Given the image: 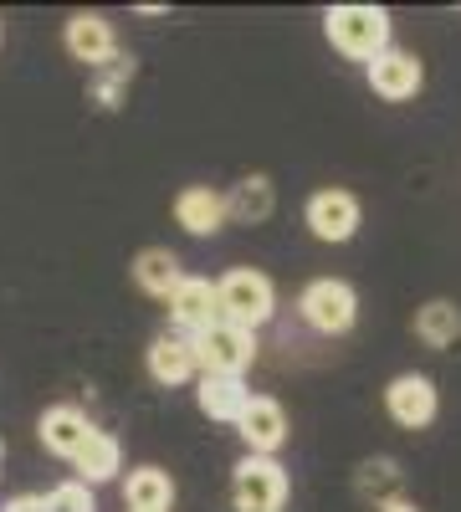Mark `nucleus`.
Here are the masks:
<instances>
[{
	"label": "nucleus",
	"mask_w": 461,
	"mask_h": 512,
	"mask_svg": "<svg viewBox=\"0 0 461 512\" xmlns=\"http://www.w3.org/2000/svg\"><path fill=\"white\" fill-rule=\"evenodd\" d=\"M67 52L77 57V62H88V67H108L113 57H118V36H113V26L103 21V16H72L67 21Z\"/></svg>",
	"instance_id": "9b49d317"
},
{
	"label": "nucleus",
	"mask_w": 461,
	"mask_h": 512,
	"mask_svg": "<svg viewBox=\"0 0 461 512\" xmlns=\"http://www.w3.org/2000/svg\"><path fill=\"white\" fill-rule=\"evenodd\" d=\"M385 410L405 425V431H426V425L436 420V384H431L426 374H400V379H390Z\"/></svg>",
	"instance_id": "6e6552de"
},
{
	"label": "nucleus",
	"mask_w": 461,
	"mask_h": 512,
	"mask_svg": "<svg viewBox=\"0 0 461 512\" xmlns=\"http://www.w3.org/2000/svg\"><path fill=\"white\" fill-rule=\"evenodd\" d=\"M129 82H134V62H129V57H113L108 72L98 77V103H103V108H118V93L129 88Z\"/></svg>",
	"instance_id": "412c9836"
},
{
	"label": "nucleus",
	"mask_w": 461,
	"mask_h": 512,
	"mask_svg": "<svg viewBox=\"0 0 461 512\" xmlns=\"http://www.w3.org/2000/svg\"><path fill=\"white\" fill-rule=\"evenodd\" d=\"M380 512H421V507L405 502V497H390V502H380Z\"/></svg>",
	"instance_id": "393cba45"
},
{
	"label": "nucleus",
	"mask_w": 461,
	"mask_h": 512,
	"mask_svg": "<svg viewBox=\"0 0 461 512\" xmlns=\"http://www.w3.org/2000/svg\"><path fill=\"white\" fill-rule=\"evenodd\" d=\"M180 256L170 251V246H144L139 256H134V282L149 292V297H170L175 287H180Z\"/></svg>",
	"instance_id": "dca6fc26"
},
{
	"label": "nucleus",
	"mask_w": 461,
	"mask_h": 512,
	"mask_svg": "<svg viewBox=\"0 0 461 512\" xmlns=\"http://www.w3.org/2000/svg\"><path fill=\"white\" fill-rule=\"evenodd\" d=\"M123 502H129V512H170V502H175L170 472H159V466H139V472H129V482H123Z\"/></svg>",
	"instance_id": "f3484780"
},
{
	"label": "nucleus",
	"mask_w": 461,
	"mask_h": 512,
	"mask_svg": "<svg viewBox=\"0 0 461 512\" xmlns=\"http://www.w3.org/2000/svg\"><path fill=\"white\" fill-rule=\"evenodd\" d=\"M236 512H282L287 507V472L272 456H246L231 477Z\"/></svg>",
	"instance_id": "7ed1b4c3"
},
{
	"label": "nucleus",
	"mask_w": 461,
	"mask_h": 512,
	"mask_svg": "<svg viewBox=\"0 0 461 512\" xmlns=\"http://www.w3.org/2000/svg\"><path fill=\"white\" fill-rule=\"evenodd\" d=\"M359 487L374 492L380 502H390V497H395V466H390V461H369L364 472H359Z\"/></svg>",
	"instance_id": "5701e85b"
},
{
	"label": "nucleus",
	"mask_w": 461,
	"mask_h": 512,
	"mask_svg": "<svg viewBox=\"0 0 461 512\" xmlns=\"http://www.w3.org/2000/svg\"><path fill=\"white\" fill-rule=\"evenodd\" d=\"M308 231L318 241H333V246L349 241L359 231V200L349 190H318L308 200Z\"/></svg>",
	"instance_id": "1a4fd4ad"
},
{
	"label": "nucleus",
	"mask_w": 461,
	"mask_h": 512,
	"mask_svg": "<svg viewBox=\"0 0 461 512\" xmlns=\"http://www.w3.org/2000/svg\"><path fill=\"white\" fill-rule=\"evenodd\" d=\"M216 308H221V323L257 333V328L272 318V308H277L272 277H267V272H251V267L226 272V277L216 282Z\"/></svg>",
	"instance_id": "f03ea898"
},
{
	"label": "nucleus",
	"mask_w": 461,
	"mask_h": 512,
	"mask_svg": "<svg viewBox=\"0 0 461 512\" xmlns=\"http://www.w3.org/2000/svg\"><path fill=\"white\" fill-rule=\"evenodd\" d=\"M149 374H154V384H185V379H195V349H190V338H180V333H159L154 344H149Z\"/></svg>",
	"instance_id": "4468645a"
},
{
	"label": "nucleus",
	"mask_w": 461,
	"mask_h": 512,
	"mask_svg": "<svg viewBox=\"0 0 461 512\" xmlns=\"http://www.w3.org/2000/svg\"><path fill=\"white\" fill-rule=\"evenodd\" d=\"M72 466H77L82 487H88V482H108V477H118V466H123V446L108 431H88V441H82V451L72 456Z\"/></svg>",
	"instance_id": "a211bd4d"
},
{
	"label": "nucleus",
	"mask_w": 461,
	"mask_h": 512,
	"mask_svg": "<svg viewBox=\"0 0 461 512\" xmlns=\"http://www.w3.org/2000/svg\"><path fill=\"white\" fill-rule=\"evenodd\" d=\"M236 431L246 441V456H272L287 441V410L272 395H251L236 415Z\"/></svg>",
	"instance_id": "0eeeda50"
},
{
	"label": "nucleus",
	"mask_w": 461,
	"mask_h": 512,
	"mask_svg": "<svg viewBox=\"0 0 461 512\" xmlns=\"http://www.w3.org/2000/svg\"><path fill=\"white\" fill-rule=\"evenodd\" d=\"M175 221L190 236H216L226 226V195H216L211 185H190L175 195Z\"/></svg>",
	"instance_id": "f8f14e48"
},
{
	"label": "nucleus",
	"mask_w": 461,
	"mask_h": 512,
	"mask_svg": "<svg viewBox=\"0 0 461 512\" xmlns=\"http://www.w3.org/2000/svg\"><path fill=\"white\" fill-rule=\"evenodd\" d=\"M6 512H47V497H16L6 502Z\"/></svg>",
	"instance_id": "b1692460"
},
{
	"label": "nucleus",
	"mask_w": 461,
	"mask_h": 512,
	"mask_svg": "<svg viewBox=\"0 0 461 512\" xmlns=\"http://www.w3.org/2000/svg\"><path fill=\"white\" fill-rule=\"evenodd\" d=\"M272 205H277L272 180H267V175H246V180L226 195V221L257 226V221H267V216H272Z\"/></svg>",
	"instance_id": "6ab92c4d"
},
{
	"label": "nucleus",
	"mask_w": 461,
	"mask_h": 512,
	"mask_svg": "<svg viewBox=\"0 0 461 512\" xmlns=\"http://www.w3.org/2000/svg\"><path fill=\"white\" fill-rule=\"evenodd\" d=\"M298 308H303V318H308L318 333H349L354 318H359V297H354V287L339 282V277H318V282L303 287Z\"/></svg>",
	"instance_id": "39448f33"
},
{
	"label": "nucleus",
	"mask_w": 461,
	"mask_h": 512,
	"mask_svg": "<svg viewBox=\"0 0 461 512\" xmlns=\"http://www.w3.org/2000/svg\"><path fill=\"white\" fill-rule=\"evenodd\" d=\"M323 31L354 62H374L380 52H390V16L380 6H333L323 16Z\"/></svg>",
	"instance_id": "f257e3e1"
},
{
	"label": "nucleus",
	"mask_w": 461,
	"mask_h": 512,
	"mask_svg": "<svg viewBox=\"0 0 461 512\" xmlns=\"http://www.w3.org/2000/svg\"><path fill=\"white\" fill-rule=\"evenodd\" d=\"M246 400L251 395H246V384L236 374H200V384H195V405L211 415V420H231L236 425V415H241Z\"/></svg>",
	"instance_id": "2eb2a0df"
},
{
	"label": "nucleus",
	"mask_w": 461,
	"mask_h": 512,
	"mask_svg": "<svg viewBox=\"0 0 461 512\" xmlns=\"http://www.w3.org/2000/svg\"><path fill=\"white\" fill-rule=\"evenodd\" d=\"M170 303V323L180 338H200L205 328L221 323V308H216V282L205 277H180V287L164 297Z\"/></svg>",
	"instance_id": "423d86ee"
},
{
	"label": "nucleus",
	"mask_w": 461,
	"mask_h": 512,
	"mask_svg": "<svg viewBox=\"0 0 461 512\" xmlns=\"http://www.w3.org/2000/svg\"><path fill=\"white\" fill-rule=\"evenodd\" d=\"M190 349H195V369L200 374H236L251 369V359H257V338H251L246 328H231V323H216V328H205L200 338H190Z\"/></svg>",
	"instance_id": "20e7f679"
},
{
	"label": "nucleus",
	"mask_w": 461,
	"mask_h": 512,
	"mask_svg": "<svg viewBox=\"0 0 461 512\" xmlns=\"http://www.w3.org/2000/svg\"><path fill=\"white\" fill-rule=\"evenodd\" d=\"M47 512H98V507H93V492L82 482H67L47 497Z\"/></svg>",
	"instance_id": "4be33fe9"
},
{
	"label": "nucleus",
	"mask_w": 461,
	"mask_h": 512,
	"mask_svg": "<svg viewBox=\"0 0 461 512\" xmlns=\"http://www.w3.org/2000/svg\"><path fill=\"white\" fill-rule=\"evenodd\" d=\"M421 82H426V67L415 62L410 52H380L369 62V88L380 93V98H390V103H405V98H415L421 93Z\"/></svg>",
	"instance_id": "9d476101"
},
{
	"label": "nucleus",
	"mask_w": 461,
	"mask_h": 512,
	"mask_svg": "<svg viewBox=\"0 0 461 512\" xmlns=\"http://www.w3.org/2000/svg\"><path fill=\"white\" fill-rule=\"evenodd\" d=\"M415 338H421V344H431V349L456 344V338H461V308H456V303H446V297L426 303L421 313H415Z\"/></svg>",
	"instance_id": "aec40b11"
},
{
	"label": "nucleus",
	"mask_w": 461,
	"mask_h": 512,
	"mask_svg": "<svg viewBox=\"0 0 461 512\" xmlns=\"http://www.w3.org/2000/svg\"><path fill=\"white\" fill-rule=\"evenodd\" d=\"M36 431H41V446H47L52 456H67V461H72V456L82 451V441H88L93 425H88V415L72 410V405H52L47 415H41Z\"/></svg>",
	"instance_id": "ddd939ff"
}]
</instances>
